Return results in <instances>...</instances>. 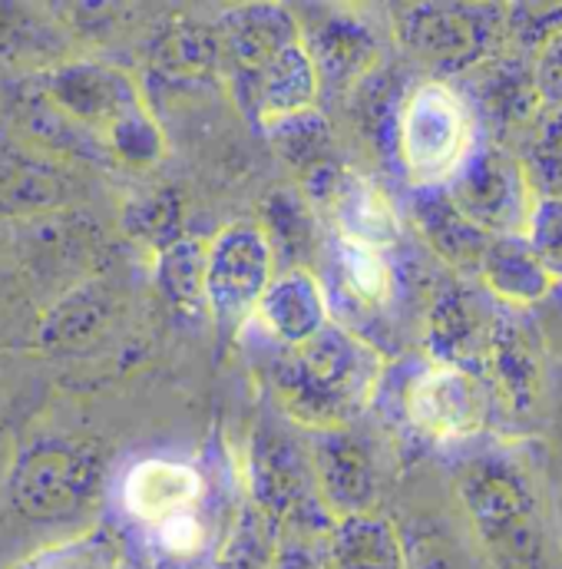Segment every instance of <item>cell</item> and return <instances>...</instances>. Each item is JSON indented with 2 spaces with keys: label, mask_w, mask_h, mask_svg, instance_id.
Returning a JSON list of instances; mask_svg holds the SVG:
<instances>
[{
  "label": "cell",
  "mask_w": 562,
  "mask_h": 569,
  "mask_svg": "<svg viewBox=\"0 0 562 569\" xmlns=\"http://www.w3.org/2000/svg\"><path fill=\"white\" fill-rule=\"evenodd\" d=\"M381 351L358 331L331 321L318 338L269 355V381L284 415L314 430H344L378 395Z\"/></svg>",
  "instance_id": "6da1fadb"
},
{
  "label": "cell",
  "mask_w": 562,
  "mask_h": 569,
  "mask_svg": "<svg viewBox=\"0 0 562 569\" xmlns=\"http://www.w3.org/2000/svg\"><path fill=\"white\" fill-rule=\"evenodd\" d=\"M456 493L496 569H550V533L540 500L516 463L476 453L456 470Z\"/></svg>",
  "instance_id": "7a4b0ae2"
},
{
  "label": "cell",
  "mask_w": 562,
  "mask_h": 569,
  "mask_svg": "<svg viewBox=\"0 0 562 569\" xmlns=\"http://www.w3.org/2000/svg\"><path fill=\"white\" fill-rule=\"evenodd\" d=\"M394 137L404 176L418 189H446L480 146L470 103L443 80L408 93Z\"/></svg>",
  "instance_id": "3957f363"
},
{
  "label": "cell",
  "mask_w": 562,
  "mask_h": 569,
  "mask_svg": "<svg viewBox=\"0 0 562 569\" xmlns=\"http://www.w3.org/2000/svg\"><path fill=\"white\" fill-rule=\"evenodd\" d=\"M100 477L103 463L90 443L40 437L17 453L7 473V500L13 513L33 523L70 520L93 503Z\"/></svg>",
  "instance_id": "277c9868"
},
{
  "label": "cell",
  "mask_w": 562,
  "mask_h": 569,
  "mask_svg": "<svg viewBox=\"0 0 562 569\" xmlns=\"http://www.w3.org/2000/svg\"><path fill=\"white\" fill-rule=\"evenodd\" d=\"M275 282V249L262 226L235 222L205 252V308L222 331H242Z\"/></svg>",
  "instance_id": "5b68a950"
},
{
  "label": "cell",
  "mask_w": 562,
  "mask_h": 569,
  "mask_svg": "<svg viewBox=\"0 0 562 569\" xmlns=\"http://www.w3.org/2000/svg\"><path fill=\"white\" fill-rule=\"evenodd\" d=\"M443 192L490 239L526 236L530 216L540 202L526 166L500 146H476Z\"/></svg>",
  "instance_id": "8992f818"
},
{
  "label": "cell",
  "mask_w": 562,
  "mask_h": 569,
  "mask_svg": "<svg viewBox=\"0 0 562 569\" xmlns=\"http://www.w3.org/2000/svg\"><path fill=\"white\" fill-rule=\"evenodd\" d=\"M308 206L331 222L338 242L388 252L401 242V216L394 202L361 172L334 162L308 169Z\"/></svg>",
  "instance_id": "52a82bcc"
},
{
  "label": "cell",
  "mask_w": 562,
  "mask_h": 569,
  "mask_svg": "<svg viewBox=\"0 0 562 569\" xmlns=\"http://www.w3.org/2000/svg\"><path fill=\"white\" fill-rule=\"evenodd\" d=\"M37 87L103 146L120 123L145 110V100L133 77L97 60L53 63L40 73Z\"/></svg>",
  "instance_id": "ba28073f"
},
{
  "label": "cell",
  "mask_w": 562,
  "mask_h": 569,
  "mask_svg": "<svg viewBox=\"0 0 562 569\" xmlns=\"http://www.w3.org/2000/svg\"><path fill=\"white\" fill-rule=\"evenodd\" d=\"M490 388L480 375L453 365H426L404 391V415L423 437L460 443L483 433L490 421Z\"/></svg>",
  "instance_id": "9c48e42d"
},
{
  "label": "cell",
  "mask_w": 562,
  "mask_h": 569,
  "mask_svg": "<svg viewBox=\"0 0 562 569\" xmlns=\"http://www.w3.org/2000/svg\"><path fill=\"white\" fill-rule=\"evenodd\" d=\"M500 328L503 321L483 295H473L460 284L446 288L433 301L426 318L430 355L436 365H453L480 375L493 358Z\"/></svg>",
  "instance_id": "30bf717a"
},
{
  "label": "cell",
  "mask_w": 562,
  "mask_h": 569,
  "mask_svg": "<svg viewBox=\"0 0 562 569\" xmlns=\"http://www.w3.org/2000/svg\"><path fill=\"white\" fill-rule=\"evenodd\" d=\"M205 477L195 463L172 457H145L137 460L120 487V500L130 520L145 530H159L179 517L202 513L205 503Z\"/></svg>",
  "instance_id": "8fae6325"
},
{
  "label": "cell",
  "mask_w": 562,
  "mask_h": 569,
  "mask_svg": "<svg viewBox=\"0 0 562 569\" xmlns=\"http://www.w3.org/2000/svg\"><path fill=\"white\" fill-rule=\"evenodd\" d=\"M311 463L318 503L331 520L374 513V467L348 430H318Z\"/></svg>",
  "instance_id": "7c38bea8"
},
{
  "label": "cell",
  "mask_w": 562,
  "mask_h": 569,
  "mask_svg": "<svg viewBox=\"0 0 562 569\" xmlns=\"http://www.w3.org/2000/svg\"><path fill=\"white\" fill-rule=\"evenodd\" d=\"M70 176L63 166L20 137L0 130V212L43 216L70 202Z\"/></svg>",
  "instance_id": "4fadbf2b"
},
{
  "label": "cell",
  "mask_w": 562,
  "mask_h": 569,
  "mask_svg": "<svg viewBox=\"0 0 562 569\" xmlns=\"http://www.w3.org/2000/svg\"><path fill=\"white\" fill-rule=\"evenodd\" d=\"M314 480V463L301 457L279 430H259L252 440V493L265 513L279 520H301L314 500H308V483Z\"/></svg>",
  "instance_id": "5bb4252c"
},
{
  "label": "cell",
  "mask_w": 562,
  "mask_h": 569,
  "mask_svg": "<svg viewBox=\"0 0 562 569\" xmlns=\"http://www.w3.org/2000/svg\"><path fill=\"white\" fill-rule=\"evenodd\" d=\"M255 325L279 348L308 345L331 325L324 284L318 282L308 269L281 272L275 276V282L269 284V291L255 311Z\"/></svg>",
  "instance_id": "9a60e30c"
},
{
  "label": "cell",
  "mask_w": 562,
  "mask_h": 569,
  "mask_svg": "<svg viewBox=\"0 0 562 569\" xmlns=\"http://www.w3.org/2000/svg\"><path fill=\"white\" fill-rule=\"evenodd\" d=\"M318 100L321 77L301 37L279 50L272 63L259 73V80L242 93V103L255 110L262 127H275L281 120L311 113Z\"/></svg>",
  "instance_id": "2e32d148"
},
{
  "label": "cell",
  "mask_w": 562,
  "mask_h": 569,
  "mask_svg": "<svg viewBox=\"0 0 562 569\" xmlns=\"http://www.w3.org/2000/svg\"><path fill=\"white\" fill-rule=\"evenodd\" d=\"M324 569H408L401 533L378 513L334 520L321 533Z\"/></svg>",
  "instance_id": "e0dca14e"
},
{
  "label": "cell",
  "mask_w": 562,
  "mask_h": 569,
  "mask_svg": "<svg viewBox=\"0 0 562 569\" xmlns=\"http://www.w3.org/2000/svg\"><path fill=\"white\" fill-rule=\"evenodd\" d=\"M414 209V219H418V229L421 236L430 242V249L450 262L453 269L460 272H476L480 276V266H483V256L490 249V236L473 226L453 202L443 189H421L411 202Z\"/></svg>",
  "instance_id": "ac0fdd59"
},
{
  "label": "cell",
  "mask_w": 562,
  "mask_h": 569,
  "mask_svg": "<svg viewBox=\"0 0 562 569\" xmlns=\"http://www.w3.org/2000/svg\"><path fill=\"white\" fill-rule=\"evenodd\" d=\"M113 318V295L103 282H80L63 291L43 315L37 341L47 351H83L90 348Z\"/></svg>",
  "instance_id": "d6986e66"
},
{
  "label": "cell",
  "mask_w": 562,
  "mask_h": 569,
  "mask_svg": "<svg viewBox=\"0 0 562 569\" xmlns=\"http://www.w3.org/2000/svg\"><path fill=\"white\" fill-rule=\"evenodd\" d=\"M291 40H298V27L284 17L281 7H249L229 23L225 53L232 60L235 80L242 83V93Z\"/></svg>",
  "instance_id": "ffe728a7"
},
{
  "label": "cell",
  "mask_w": 562,
  "mask_h": 569,
  "mask_svg": "<svg viewBox=\"0 0 562 569\" xmlns=\"http://www.w3.org/2000/svg\"><path fill=\"white\" fill-rule=\"evenodd\" d=\"M301 40L318 67L321 90H344L351 80L364 77L378 57L374 37L354 20H324Z\"/></svg>",
  "instance_id": "44dd1931"
},
{
  "label": "cell",
  "mask_w": 562,
  "mask_h": 569,
  "mask_svg": "<svg viewBox=\"0 0 562 569\" xmlns=\"http://www.w3.org/2000/svg\"><path fill=\"white\" fill-rule=\"evenodd\" d=\"M480 279L496 298H503L510 305H536L556 284L553 276L543 269V262L533 256V249L523 236L493 239L483 256Z\"/></svg>",
  "instance_id": "7402d4cb"
},
{
  "label": "cell",
  "mask_w": 562,
  "mask_h": 569,
  "mask_svg": "<svg viewBox=\"0 0 562 569\" xmlns=\"http://www.w3.org/2000/svg\"><path fill=\"white\" fill-rule=\"evenodd\" d=\"M17 123H20L23 142H30L33 149H40L53 159L57 156H90L93 149L97 152L107 149L90 130H83L77 120H70L40 87L33 93L20 97Z\"/></svg>",
  "instance_id": "603a6c76"
},
{
  "label": "cell",
  "mask_w": 562,
  "mask_h": 569,
  "mask_svg": "<svg viewBox=\"0 0 562 569\" xmlns=\"http://www.w3.org/2000/svg\"><path fill=\"white\" fill-rule=\"evenodd\" d=\"M414 13L418 20L411 23V47L418 53L446 63L473 53L476 23L463 17V7H421Z\"/></svg>",
  "instance_id": "cb8c5ba5"
},
{
  "label": "cell",
  "mask_w": 562,
  "mask_h": 569,
  "mask_svg": "<svg viewBox=\"0 0 562 569\" xmlns=\"http://www.w3.org/2000/svg\"><path fill=\"white\" fill-rule=\"evenodd\" d=\"M334 269H338V284L364 308H381L394 295V269L388 262V252L338 242Z\"/></svg>",
  "instance_id": "d4e9b609"
},
{
  "label": "cell",
  "mask_w": 562,
  "mask_h": 569,
  "mask_svg": "<svg viewBox=\"0 0 562 569\" xmlns=\"http://www.w3.org/2000/svg\"><path fill=\"white\" fill-rule=\"evenodd\" d=\"M205 252L209 246L195 239H179L159 252L155 282L175 308L195 311L199 305H205Z\"/></svg>",
  "instance_id": "484cf974"
},
{
  "label": "cell",
  "mask_w": 562,
  "mask_h": 569,
  "mask_svg": "<svg viewBox=\"0 0 562 569\" xmlns=\"http://www.w3.org/2000/svg\"><path fill=\"white\" fill-rule=\"evenodd\" d=\"M57 50V27L27 3H0V60L33 63Z\"/></svg>",
  "instance_id": "4316f807"
},
{
  "label": "cell",
  "mask_w": 562,
  "mask_h": 569,
  "mask_svg": "<svg viewBox=\"0 0 562 569\" xmlns=\"http://www.w3.org/2000/svg\"><path fill=\"white\" fill-rule=\"evenodd\" d=\"M20 569H120V550L107 533H87L37 553Z\"/></svg>",
  "instance_id": "83f0119b"
},
{
  "label": "cell",
  "mask_w": 562,
  "mask_h": 569,
  "mask_svg": "<svg viewBox=\"0 0 562 569\" xmlns=\"http://www.w3.org/2000/svg\"><path fill=\"white\" fill-rule=\"evenodd\" d=\"M533 186H543V196H556L562 189V110H546L530 140V166Z\"/></svg>",
  "instance_id": "f1b7e54d"
},
{
  "label": "cell",
  "mask_w": 562,
  "mask_h": 569,
  "mask_svg": "<svg viewBox=\"0 0 562 569\" xmlns=\"http://www.w3.org/2000/svg\"><path fill=\"white\" fill-rule=\"evenodd\" d=\"M523 239L553 282H562V196H540Z\"/></svg>",
  "instance_id": "f546056e"
},
{
  "label": "cell",
  "mask_w": 562,
  "mask_h": 569,
  "mask_svg": "<svg viewBox=\"0 0 562 569\" xmlns=\"http://www.w3.org/2000/svg\"><path fill=\"white\" fill-rule=\"evenodd\" d=\"M215 57H219V43H212V37H205L195 27H175L159 43V63L179 77L202 73L205 67L215 63Z\"/></svg>",
  "instance_id": "4dcf8cb0"
},
{
  "label": "cell",
  "mask_w": 562,
  "mask_h": 569,
  "mask_svg": "<svg viewBox=\"0 0 562 569\" xmlns=\"http://www.w3.org/2000/svg\"><path fill=\"white\" fill-rule=\"evenodd\" d=\"M175 219H179V209L172 202V196H149L137 206H130L127 212V229L137 236V239H145V242H159L162 249H169L172 242H179L175 232Z\"/></svg>",
  "instance_id": "1f68e13d"
},
{
  "label": "cell",
  "mask_w": 562,
  "mask_h": 569,
  "mask_svg": "<svg viewBox=\"0 0 562 569\" xmlns=\"http://www.w3.org/2000/svg\"><path fill=\"white\" fill-rule=\"evenodd\" d=\"M533 93L546 110H562V27L536 47Z\"/></svg>",
  "instance_id": "d6a6232c"
},
{
  "label": "cell",
  "mask_w": 562,
  "mask_h": 569,
  "mask_svg": "<svg viewBox=\"0 0 562 569\" xmlns=\"http://www.w3.org/2000/svg\"><path fill=\"white\" fill-rule=\"evenodd\" d=\"M152 537H155L162 553H169L175 560H189L209 547V523L202 513H189V517H179V520L159 527Z\"/></svg>",
  "instance_id": "836d02e7"
},
{
  "label": "cell",
  "mask_w": 562,
  "mask_h": 569,
  "mask_svg": "<svg viewBox=\"0 0 562 569\" xmlns=\"http://www.w3.org/2000/svg\"><path fill=\"white\" fill-rule=\"evenodd\" d=\"M324 533V530H321ZM321 533L318 540H304L301 533L281 540V547L275 550L269 569H324V557H321Z\"/></svg>",
  "instance_id": "e575fe53"
}]
</instances>
